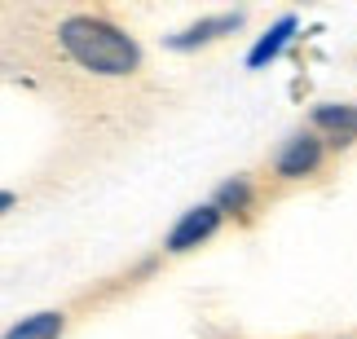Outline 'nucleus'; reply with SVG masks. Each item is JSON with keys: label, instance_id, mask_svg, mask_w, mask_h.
<instances>
[{"label": "nucleus", "instance_id": "nucleus-1", "mask_svg": "<svg viewBox=\"0 0 357 339\" xmlns=\"http://www.w3.org/2000/svg\"><path fill=\"white\" fill-rule=\"evenodd\" d=\"M58 45L75 66H84L93 75L123 79V75L142 71V45L123 26L102 18V13H71V18H62Z\"/></svg>", "mask_w": 357, "mask_h": 339}, {"label": "nucleus", "instance_id": "nucleus-2", "mask_svg": "<svg viewBox=\"0 0 357 339\" xmlns=\"http://www.w3.org/2000/svg\"><path fill=\"white\" fill-rule=\"evenodd\" d=\"M322 137L318 132H291V137L282 141L278 159H273V172L282 176V181H305L322 168Z\"/></svg>", "mask_w": 357, "mask_h": 339}, {"label": "nucleus", "instance_id": "nucleus-3", "mask_svg": "<svg viewBox=\"0 0 357 339\" xmlns=\"http://www.w3.org/2000/svg\"><path fill=\"white\" fill-rule=\"evenodd\" d=\"M243 22H247L243 9H234V13H212V18H199V22L181 26V31L163 36V49H172V53H195V49L212 45V40H221V36H234Z\"/></svg>", "mask_w": 357, "mask_h": 339}, {"label": "nucleus", "instance_id": "nucleus-4", "mask_svg": "<svg viewBox=\"0 0 357 339\" xmlns=\"http://www.w3.org/2000/svg\"><path fill=\"white\" fill-rule=\"evenodd\" d=\"M216 229H221V212L212 207V203H199V207H190L181 221H176L172 229H168V238H163V247H168L172 255H181V251H195V247H203Z\"/></svg>", "mask_w": 357, "mask_h": 339}, {"label": "nucleus", "instance_id": "nucleus-5", "mask_svg": "<svg viewBox=\"0 0 357 339\" xmlns=\"http://www.w3.org/2000/svg\"><path fill=\"white\" fill-rule=\"evenodd\" d=\"M296 31H300V18H296V13H282V18L273 22L252 49H247V71H265V66L278 58L287 45H291V36H296Z\"/></svg>", "mask_w": 357, "mask_h": 339}, {"label": "nucleus", "instance_id": "nucleus-6", "mask_svg": "<svg viewBox=\"0 0 357 339\" xmlns=\"http://www.w3.org/2000/svg\"><path fill=\"white\" fill-rule=\"evenodd\" d=\"M313 128L326 132L331 145H353L357 141V102H349V106H335V102L313 106Z\"/></svg>", "mask_w": 357, "mask_h": 339}, {"label": "nucleus", "instance_id": "nucleus-7", "mask_svg": "<svg viewBox=\"0 0 357 339\" xmlns=\"http://www.w3.org/2000/svg\"><path fill=\"white\" fill-rule=\"evenodd\" d=\"M62 331H66V313L62 308H45V313H31V317L13 322L0 339H62Z\"/></svg>", "mask_w": 357, "mask_h": 339}, {"label": "nucleus", "instance_id": "nucleus-8", "mask_svg": "<svg viewBox=\"0 0 357 339\" xmlns=\"http://www.w3.org/2000/svg\"><path fill=\"white\" fill-rule=\"evenodd\" d=\"M212 207L221 212V221L225 216H247L252 212V181H247V176H229L225 185H216Z\"/></svg>", "mask_w": 357, "mask_h": 339}, {"label": "nucleus", "instance_id": "nucleus-9", "mask_svg": "<svg viewBox=\"0 0 357 339\" xmlns=\"http://www.w3.org/2000/svg\"><path fill=\"white\" fill-rule=\"evenodd\" d=\"M13 203H18V194H13V189H0V216L13 212Z\"/></svg>", "mask_w": 357, "mask_h": 339}]
</instances>
